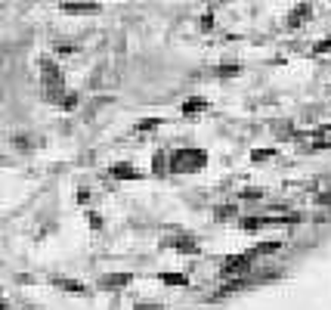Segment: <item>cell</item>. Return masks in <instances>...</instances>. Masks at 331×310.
Segmentation results:
<instances>
[{
    "instance_id": "obj_11",
    "label": "cell",
    "mask_w": 331,
    "mask_h": 310,
    "mask_svg": "<svg viewBox=\"0 0 331 310\" xmlns=\"http://www.w3.org/2000/svg\"><path fill=\"white\" fill-rule=\"evenodd\" d=\"M232 214H235L232 205H226V208H217V217H232Z\"/></svg>"
},
{
    "instance_id": "obj_1",
    "label": "cell",
    "mask_w": 331,
    "mask_h": 310,
    "mask_svg": "<svg viewBox=\"0 0 331 310\" xmlns=\"http://www.w3.org/2000/svg\"><path fill=\"white\" fill-rule=\"evenodd\" d=\"M170 162H174V171H195L208 162V155H204L201 149H177Z\"/></svg>"
},
{
    "instance_id": "obj_12",
    "label": "cell",
    "mask_w": 331,
    "mask_h": 310,
    "mask_svg": "<svg viewBox=\"0 0 331 310\" xmlns=\"http://www.w3.org/2000/svg\"><path fill=\"white\" fill-rule=\"evenodd\" d=\"M133 310H164V307L161 304H136Z\"/></svg>"
},
{
    "instance_id": "obj_2",
    "label": "cell",
    "mask_w": 331,
    "mask_h": 310,
    "mask_svg": "<svg viewBox=\"0 0 331 310\" xmlns=\"http://www.w3.org/2000/svg\"><path fill=\"white\" fill-rule=\"evenodd\" d=\"M251 261H254V255H235V258H226L223 264H220V273H223V276H232V273H238V270H245L248 267V264Z\"/></svg>"
},
{
    "instance_id": "obj_8",
    "label": "cell",
    "mask_w": 331,
    "mask_h": 310,
    "mask_svg": "<svg viewBox=\"0 0 331 310\" xmlns=\"http://www.w3.org/2000/svg\"><path fill=\"white\" fill-rule=\"evenodd\" d=\"M111 174H115V177H140L130 165H115V168H111Z\"/></svg>"
},
{
    "instance_id": "obj_3",
    "label": "cell",
    "mask_w": 331,
    "mask_h": 310,
    "mask_svg": "<svg viewBox=\"0 0 331 310\" xmlns=\"http://www.w3.org/2000/svg\"><path fill=\"white\" fill-rule=\"evenodd\" d=\"M130 282V273H118V276H102L99 279V289H118V285H127Z\"/></svg>"
},
{
    "instance_id": "obj_6",
    "label": "cell",
    "mask_w": 331,
    "mask_h": 310,
    "mask_svg": "<svg viewBox=\"0 0 331 310\" xmlns=\"http://www.w3.org/2000/svg\"><path fill=\"white\" fill-rule=\"evenodd\" d=\"M282 248V242H260V248H254V251H251V255H269V251H279Z\"/></svg>"
},
{
    "instance_id": "obj_7",
    "label": "cell",
    "mask_w": 331,
    "mask_h": 310,
    "mask_svg": "<svg viewBox=\"0 0 331 310\" xmlns=\"http://www.w3.org/2000/svg\"><path fill=\"white\" fill-rule=\"evenodd\" d=\"M161 282H167V285H186V276H183V273H161Z\"/></svg>"
},
{
    "instance_id": "obj_5",
    "label": "cell",
    "mask_w": 331,
    "mask_h": 310,
    "mask_svg": "<svg viewBox=\"0 0 331 310\" xmlns=\"http://www.w3.org/2000/svg\"><path fill=\"white\" fill-rule=\"evenodd\" d=\"M96 3H65V13H96Z\"/></svg>"
},
{
    "instance_id": "obj_4",
    "label": "cell",
    "mask_w": 331,
    "mask_h": 310,
    "mask_svg": "<svg viewBox=\"0 0 331 310\" xmlns=\"http://www.w3.org/2000/svg\"><path fill=\"white\" fill-rule=\"evenodd\" d=\"M164 245H167V248H177V251H189V255L195 251V242H192V239H186V236H180V239H167Z\"/></svg>"
},
{
    "instance_id": "obj_9",
    "label": "cell",
    "mask_w": 331,
    "mask_h": 310,
    "mask_svg": "<svg viewBox=\"0 0 331 310\" xmlns=\"http://www.w3.org/2000/svg\"><path fill=\"white\" fill-rule=\"evenodd\" d=\"M59 285H62L65 292H77V295H84V292H87V289H84V282H62V279H59Z\"/></svg>"
},
{
    "instance_id": "obj_13",
    "label": "cell",
    "mask_w": 331,
    "mask_h": 310,
    "mask_svg": "<svg viewBox=\"0 0 331 310\" xmlns=\"http://www.w3.org/2000/svg\"><path fill=\"white\" fill-rule=\"evenodd\" d=\"M242 196H245V199H260V196H263V192H260V189H245Z\"/></svg>"
},
{
    "instance_id": "obj_10",
    "label": "cell",
    "mask_w": 331,
    "mask_h": 310,
    "mask_svg": "<svg viewBox=\"0 0 331 310\" xmlns=\"http://www.w3.org/2000/svg\"><path fill=\"white\" fill-rule=\"evenodd\" d=\"M198 109H204V99H192V102L183 106V112H198Z\"/></svg>"
}]
</instances>
